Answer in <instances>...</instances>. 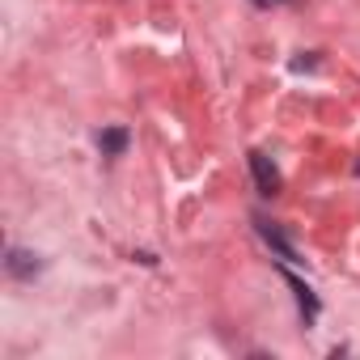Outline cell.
<instances>
[{
	"label": "cell",
	"mask_w": 360,
	"mask_h": 360,
	"mask_svg": "<svg viewBox=\"0 0 360 360\" xmlns=\"http://www.w3.org/2000/svg\"><path fill=\"white\" fill-rule=\"evenodd\" d=\"M250 169H255V183H259L263 195H276V191H280V169H276L263 153H250Z\"/></svg>",
	"instance_id": "cell-1"
},
{
	"label": "cell",
	"mask_w": 360,
	"mask_h": 360,
	"mask_svg": "<svg viewBox=\"0 0 360 360\" xmlns=\"http://www.w3.org/2000/svg\"><path fill=\"white\" fill-rule=\"evenodd\" d=\"M255 5H280V0H255Z\"/></svg>",
	"instance_id": "cell-5"
},
{
	"label": "cell",
	"mask_w": 360,
	"mask_h": 360,
	"mask_svg": "<svg viewBox=\"0 0 360 360\" xmlns=\"http://www.w3.org/2000/svg\"><path fill=\"white\" fill-rule=\"evenodd\" d=\"M9 271L26 280V276H34V271H39V259H34L30 250H9Z\"/></svg>",
	"instance_id": "cell-2"
},
{
	"label": "cell",
	"mask_w": 360,
	"mask_h": 360,
	"mask_svg": "<svg viewBox=\"0 0 360 360\" xmlns=\"http://www.w3.org/2000/svg\"><path fill=\"white\" fill-rule=\"evenodd\" d=\"M98 144H102V153L119 157V153L127 148V131H123V127H110V131H102V136H98Z\"/></svg>",
	"instance_id": "cell-3"
},
{
	"label": "cell",
	"mask_w": 360,
	"mask_h": 360,
	"mask_svg": "<svg viewBox=\"0 0 360 360\" xmlns=\"http://www.w3.org/2000/svg\"><path fill=\"white\" fill-rule=\"evenodd\" d=\"M259 229H263V238H267V242H271V246H276V250H280L284 259H297V250H292V246H288V242H284V238H280V233L271 229V225H263V221H259Z\"/></svg>",
	"instance_id": "cell-4"
}]
</instances>
